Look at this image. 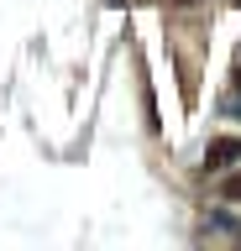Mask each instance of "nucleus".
Wrapping results in <instances>:
<instances>
[{
    "label": "nucleus",
    "instance_id": "nucleus-1",
    "mask_svg": "<svg viewBox=\"0 0 241 251\" xmlns=\"http://www.w3.org/2000/svg\"><path fill=\"white\" fill-rule=\"evenodd\" d=\"M231 162H241V141H215V147L205 152V168L210 173H225Z\"/></svg>",
    "mask_w": 241,
    "mask_h": 251
}]
</instances>
